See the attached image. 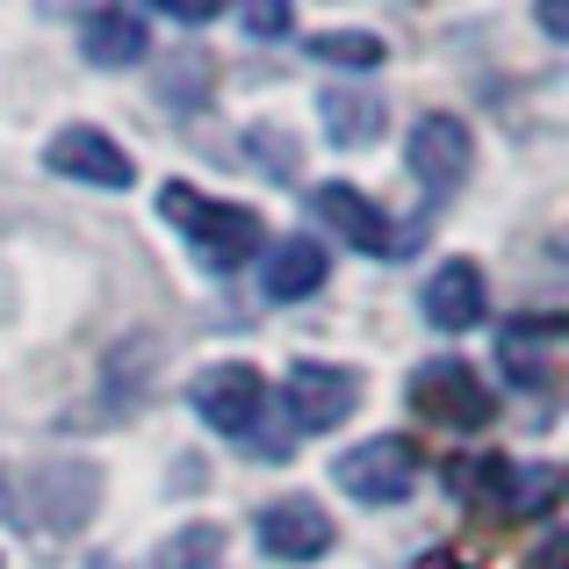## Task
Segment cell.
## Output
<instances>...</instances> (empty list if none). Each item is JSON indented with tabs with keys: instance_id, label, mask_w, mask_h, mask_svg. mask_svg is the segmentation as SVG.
Listing matches in <instances>:
<instances>
[{
	"instance_id": "5bb4252c",
	"label": "cell",
	"mask_w": 569,
	"mask_h": 569,
	"mask_svg": "<svg viewBox=\"0 0 569 569\" xmlns=\"http://www.w3.org/2000/svg\"><path fill=\"white\" fill-rule=\"evenodd\" d=\"M318 123H325V138H332L339 152H361V144L382 138L389 109H382L376 87H332V94H318Z\"/></svg>"
},
{
	"instance_id": "d6986e66",
	"label": "cell",
	"mask_w": 569,
	"mask_h": 569,
	"mask_svg": "<svg viewBox=\"0 0 569 569\" xmlns=\"http://www.w3.org/2000/svg\"><path fill=\"white\" fill-rule=\"evenodd\" d=\"M202 87H209V58H202V51H188V58H181V72H173V87H167V101H173L181 116H194V109H202Z\"/></svg>"
},
{
	"instance_id": "8fae6325",
	"label": "cell",
	"mask_w": 569,
	"mask_h": 569,
	"mask_svg": "<svg viewBox=\"0 0 569 569\" xmlns=\"http://www.w3.org/2000/svg\"><path fill=\"white\" fill-rule=\"evenodd\" d=\"M418 310H426V325H432V332H469V325H483V310H490L483 267H476V260H447L440 274L426 281Z\"/></svg>"
},
{
	"instance_id": "9c48e42d",
	"label": "cell",
	"mask_w": 569,
	"mask_h": 569,
	"mask_svg": "<svg viewBox=\"0 0 569 569\" xmlns=\"http://www.w3.org/2000/svg\"><path fill=\"white\" fill-rule=\"evenodd\" d=\"M43 159H51V173L87 181V188H130V181H138L130 152L109 138V130H94V123H66L51 144H43Z\"/></svg>"
},
{
	"instance_id": "8992f818",
	"label": "cell",
	"mask_w": 569,
	"mask_h": 569,
	"mask_svg": "<svg viewBox=\"0 0 569 569\" xmlns=\"http://www.w3.org/2000/svg\"><path fill=\"white\" fill-rule=\"evenodd\" d=\"M403 167H411V181L440 202V194H455L469 181V123L461 116H418L411 138H403Z\"/></svg>"
},
{
	"instance_id": "e0dca14e",
	"label": "cell",
	"mask_w": 569,
	"mask_h": 569,
	"mask_svg": "<svg viewBox=\"0 0 569 569\" xmlns=\"http://www.w3.org/2000/svg\"><path fill=\"white\" fill-rule=\"evenodd\" d=\"M246 144H252V167H260L267 181H289V173H296V138L281 123H252Z\"/></svg>"
},
{
	"instance_id": "3957f363",
	"label": "cell",
	"mask_w": 569,
	"mask_h": 569,
	"mask_svg": "<svg viewBox=\"0 0 569 569\" xmlns=\"http://www.w3.org/2000/svg\"><path fill=\"white\" fill-rule=\"evenodd\" d=\"M281 411H289V432H339L361 411V376L332 361H296L281 376Z\"/></svg>"
},
{
	"instance_id": "ffe728a7",
	"label": "cell",
	"mask_w": 569,
	"mask_h": 569,
	"mask_svg": "<svg viewBox=\"0 0 569 569\" xmlns=\"http://www.w3.org/2000/svg\"><path fill=\"white\" fill-rule=\"evenodd\" d=\"M173 22H194V29H202V22H217V8H209V0H173Z\"/></svg>"
},
{
	"instance_id": "44dd1931",
	"label": "cell",
	"mask_w": 569,
	"mask_h": 569,
	"mask_svg": "<svg viewBox=\"0 0 569 569\" xmlns=\"http://www.w3.org/2000/svg\"><path fill=\"white\" fill-rule=\"evenodd\" d=\"M87 569H123V562H101V556H94V562H87Z\"/></svg>"
},
{
	"instance_id": "2e32d148",
	"label": "cell",
	"mask_w": 569,
	"mask_h": 569,
	"mask_svg": "<svg viewBox=\"0 0 569 569\" xmlns=\"http://www.w3.org/2000/svg\"><path fill=\"white\" fill-rule=\"evenodd\" d=\"M310 58H325V66H353V72H376L389 58V43L376 29H332V37H310Z\"/></svg>"
},
{
	"instance_id": "30bf717a",
	"label": "cell",
	"mask_w": 569,
	"mask_h": 569,
	"mask_svg": "<svg viewBox=\"0 0 569 569\" xmlns=\"http://www.w3.org/2000/svg\"><path fill=\"white\" fill-rule=\"evenodd\" d=\"M252 533H260V556H274V562H318V556H332V512H325L318 498L267 505V512L252 519Z\"/></svg>"
},
{
	"instance_id": "4fadbf2b",
	"label": "cell",
	"mask_w": 569,
	"mask_h": 569,
	"mask_svg": "<svg viewBox=\"0 0 569 569\" xmlns=\"http://www.w3.org/2000/svg\"><path fill=\"white\" fill-rule=\"evenodd\" d=\"M80 51H87V66H101V72L138 66V58L152 51V37H144V14H138V8H94V14L80 22Z\"/></svg>"
},
{
	"instance_id": "9a60e30c",
	"label": "cell",
	"mask_w": 569,
	"mask_h": 569,
	"mask_svg": "<svg viewBox=\"0 0 569 569\" xmlns=\"http://www.w3.org/2000/svg\"><path fill=\"white\" fill-rule=\"evenodd\" d=\"M223 548H231V533H223L217 519H188L181 533H167L159 569H223Z\"/></svg>"
},
{
	"instance_id": "6da1fadb",
	"label": "cell",
	"mask_w": 569,
	"mask_h": 569,
	"mask_svg": "<svg viewBox=\"0 0 569 569\" xmlns=\"http://www.w3.org/2000/svg\"><path fill=\"white\" fill-rule=\"evenodd\" d=\"M101 505V469L80 455L0 461V519L22 533H80Z\"/></svg>"
},
{
	"instance_id": "ba28073f",
	"label": "cell",
	"mask_w": 569,
	"mask_h": 569,
	"mask_svg": "<svg viewBox=\"0 0 569 569\" xmlns=\"http://www.w3.org/2000/svg\"><path fill=\"white\" fill-rule=\"evenodd\" d=\"M310 209H318V223H332L353 252H376V260H389V252L411 246V238H403L397 223H389L361 188H347V181H318V188H310Z\"/></svg>"
},
{
	"instance_id": "277c9868",
	"label": "cell",
	"mask_w": 569,
	"mask_h": 569,
	"mask_svg": "<svg viewBox=\"0 0 569 569\" xmlns=\"http://www.w3.org/2000/svg\"><path fill=\"white\" fill-rule=\"evenodd\" d=\"M332 483L347 490V498H361V505H397V498H411V483H418V447L397 440V432L361 440V447H347V455L332 461Z\"/></svg>"
},
{
	"instance_id": "5b68a950",
	"label": "cell",
	"mask_w": 569,
	"mask_h": 569,
	"mask_svg": "<svg viewBox=\"0 0 569 569\" xmlns=\"http://www.w3.org/2000/svg\"><path fill=\"white\" fill-rule=\"evenodd\" d=\"M411 403L432 418V426H455V432H483L490 411H498L490 382L476 376L469 361H426L411 376Z\"/></svg>"
},
{
	"instance_id": "7a4b0ae2",
	"label": "cell",
	"mask_w": 569,
	"mask_h": 569,
	"mask_svg": "<svg viewBox=\"0 0 569 569\" xmlns=\"http://www.w3.org/2000/svg\"><path fill=\"white\" fill-rule=\"evenodd\" d=\"M159 217L188 238L194 260H202L209 274H238L246 260H260V252H267L260 209H246V202H209V194L188 188V181H167V188H159Z\"/></svg>"
},
{
	"instance_id": "ac0fdd59",
	"label": "cell",
	"mask_w": 569,
	"mask_h": 569,
	"mask_svg": "<svg viewBox=\"0 0 569 569\" xmlns=\"http://www.w3.org/2000/svg\"><path fill=\"white\" fill-rule=\"evenodd\" d=\"M289 22H296V8L289 0H252V8H238V29H246V37H289Z\"/></svg>"
},
{
	"instance_id": "52a82bcc",
	"label": "cell",
	"mask_w": 569,
	"mask_h": 569,
	"mask_svg": "<svg viewBox=\"0 0 569 569\" xmlns=\"http://www.w3.org/2000/svg\"><path fill=\"white\" fill-rule=\"evenodd\" d=\"M188 403L209 432H252L260 426V403H267V382H260V368L223 361V368H202L188 382Z\"/></svg>"
},
{
	"instance_id": "7c38bea8",
	"label": "cell",
	"mask_w": 569,
	"mask_h": 569,
	"mask_svg": "<svg viewBox=\"0 0 569 569\" xmlns=\"http://www.w3.org/2000/svg\"><path fill=\"white\" fill-rule=\"evenodd\" d=\"M325 274H332V252L318 238H281V246H267L260 289H267V303H303V296L325 289Z\"/></svg>"
}]
</instances>
